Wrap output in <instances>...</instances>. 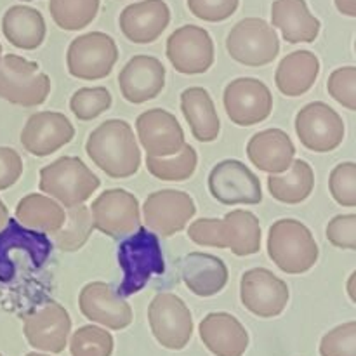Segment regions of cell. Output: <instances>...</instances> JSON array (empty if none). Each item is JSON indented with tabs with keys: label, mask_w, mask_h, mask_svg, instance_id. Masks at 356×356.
Returning <instances> with one entry per match:
<instances>
[{
	"label": "cell",
	"mask_w": 356,
	"mask_h": 356,
	"mask_svg": "<svg viewBox=\"0 0 356 356\" xmlns=\"http://www.w3.org/2000/svg\"><path fill=\"white\" fill-rule=\"evenodd\" d=\"M65 209L45 195H26L16 205V221L35 232L52 235L65 225Z\"/></svg>",
	"instance_id": "32"
},
{
	"label": "cell",
	"mask_w": 356,
	"mask_h": 356,
	"mask_svg": "<svg viewBox=\"0 0 356 356\" xmlns=\"http://www.w3.org/2000/svg\"><path fill=\"white\" fill-rule=\"evenodd\" d=\"M320 73V59L312 51H296L285 56L275 73L278 90L289 97H299L315 86Z\"/></svg>",
	"instance_id": "28"
},
{
	"label": "cell",
	"mask_w": 356,
	"mask_h": 356,
	"mask_svg": "<svg viewBox=\"0 0 356 356\" xmlns=\"http://www.w3.org/2000/svg\"><path fill=\"white\" fill-rule=\"evenodd\" d=\"M122 33L134 44H152L170 23V9L163 0H141L125 7L118 17Z\"/></svg>",
	"instance_id": "22"
},
{
	"label": "cell",
	"mask_w": 356,
	"mask_h": 356,
	"mask_svg": "<svg viewBox=\"0 0 356 356\" xmlns=\"http://www.w3.org/2000/svg\"><path fill=\"white\" fill-rule=\"evenodd\" d=\"M89 211L94 228L111 238L118 240L131 235L141 226L138 198L120 188L103 191L92 202Z\"/></svg>",
	"instance_id": "12"
},
{
	"label": "cell",
	"mask_w": 356,
	"mask_h": 356,
	"mask_svg": "<svg viewBox=\"0 0 356 356\" xmlns=\"http://www.w3.org/2000/svg\"><path fill=\"white\" fill-rule=\"evenodd\" d=\"M51 92V79L35 61L17 54L0 56V99L17 106L33 108L45 103Z\"/></svg>",
	"instance_id": "6"
},
{
	"label": "cell",
	"mask_w": 356,
	"mask_h": 356,
	"mask_svg": "<svg viewBox=\"0 0 356 356\" xmlns=\"http://www.w3.org/2000/svg\"><path fill=\"white\" fill-rule=\"evenodd\" d=\"M26 356H49V355H40V353H28Z\"/></svg>",
	"instance_id": "47"
},
{
	"label": "cell",
	"mask_w": 356,
	"mask_h": 356,
	"mask_svg": "<svg viewBox=\"0 0 356 356\" xmlns=\"http://www.w3.org/2000/svg\"><path fill=\"white\" fill-rule=\"evenodd\" d=\"M118 87L124 99L132 104L155 99L165 87V66L153 56H134L122 68Z\"/></svg>",
	"instance_id": "21"
},
{
	"label": "cell",
	"mask_w": 356,
	"mask_h": 356,
	"mask_svg": "<svg viewBox=\"0 0 356 356\" xmlns=\"http://www.w3.org/2000/svg\"><path fill=\"white\" fill-rule=\"evenodd\" d=\"M296 146L287 132L282 129H266L250 138L247 156L259 170L268 174H282L291 167Z\"/></svg>",
	"instance_id": "26"
},
{
	"label": "cell",
	"mask_w": 356,
	"mask_h": 356,
	"mask_svg": "<svg viewBox=\"0 0 356 356\" xmlns=\"http://www.w3.org/2000/svg\"><path fill=\"white\" fill-rule=\"evenodd\" d=\"M336 7L344 16L356 17V0H336Z\"/></svg>",
	"instance_id": "44"
},
{
	"label": "cell",
	"mask_w": 356,
	"mask_h": 356,
	"mask_svg": "<svg viewBox=\"0 0 356 356\" xmlns=\"http://www.w3.org/2000/svg\"><path fill=\"white\" fill-rule=\"evenodd\" d=\"M315 188V174L305 160H292L285 174H271L268 177V190L275 200L287 205L305 202Z\"/></svg>",
	"instance_id": "31"
},
{
	"label": "cell",
	"mask_w": 356,
	"mask_h": 356,
	"mask_svg": "<svg viewBox=\"0 0 356 356\" xmlns=\"http://www.w3.org/2000/svg\"><path fill=\"white\" fill-rule=\"evenodd\" d=\"M322 356H356V322H348L327 332L320 343Z\"/></svg>",
	"instance_id": "40"
},
{
	"label": "cell",
	"mask_w": 356,
	"mask_h": 356,
	"mask_svg": "<svg viewBox=\"0 0 356 356\" xmlns=\"http://www.w3.org/2000/svg\"><path fill=\"white\" fill-rule=\"evenodd\" d=\"M325 235L337 249L356 250V214H341L330 219Z\"/></svg>",
	"instance_id": "42"
},
{
	"label": "cell",
	"mask_w": 356,
	"mask_h": 356,
	"mask_svg": "<svg viewBox=\"0 0 356 356\" xmlns=\"http://www.w3.org/2000/svg\"><path fill=\"white\" fill-rule=\"evenodd\" d=\"M327 90L330 96L348 110H356V68L343 66L330 73Z\"/></svg>",
	"instance_id": "39"
},
{
	"label": "cell",
	"mask_w": 356,
	"mask_h": 356,
	"mask_svg": "<svg viewBox=\"0 0 356 356\" xmlns=\"http://www.w3.org/2000/svg\"><path fill=\"white\" fill-rule=\"evenodd\" d=\"M181 110L197 141L212 143L218 139L221 122H219L214 101L204 87L184 89L181 92Z\"/></svg>",
	"instance_id": "29"
},
{
	"label": "cell",
	"mask_w": 356,
	"mask_h": 356,
	"mask_svg": "<svg viewBox=\"0 0 356 356\" xmlns=\"http://www.w3.org/2000/svg\"><path fill=\"white\" fill-rule=\"evenodd\" d=\"M209 191L222 205H257L263 200L261 181L240 160H222L209 174Z\"/></svg>",
	"instance_id": "11"
},
{
	"label": "cell",
	"mask_w": 356,
	"mask_h": 356,
	"mask_svg": "<svg viewBox=\"0 0 356 356\" xmlns=\"http://www.w3.org/2000/svg\"><path fill=\"white\" fill-rule=\"evenodd\" d=\"M191 242L204 247L232 249L235 256H252L261 249L259 219L249 211H232L225 219H197L188 228Z\"/></svg>",
	"instance_id": "2"
},
{
	"label": "cell",
	"mask_w": 356,
	"mask_h": 356,
	"mask_svg": "<svg viewBox=\"0 0 356 356\" xmlns=\"http://www.w3.org/2000/svg\"><path fill=\"white\" fill-rule=\"evenodd\" d=\"M197 212L195 200L184 191L160 190L149 195L143 205L148 229L159 236H172L186 228Z\"/></svg>",
	"instance_id": "16"
},
{
	"label": "cell",
	"mask_w": 356,
	"mask_h": 356,
	"mask_svg": "<svg viewBox=\"0 0 356 356\" xmlns=\"http://www.w3.org/2000/svg\"><path fill=\"white\" fill-rule=\"evenodd\" d=\"M179 273L184 285L200 298H212L228 284V268L225 261L212 254H188L181 259Z\"/></svg>",
	"instance_id": "25"
},
{
	"label": "cell",
	"mask_w": 356,
	"mask_h": 356,
	"mask_svg": "<svg viewBox=\"0 0 356 356\" xmlns=\"http://www.w3.org/2000/svg\"><path fill=\"white\" fill-rule=\"evenodd\" d=\"M148 320L156 343L172 351L186 348L193 336V318L186 302L176 294L160 292L148 308Z\"/></svg>",
	"instance_id": "9"
},
{
	"label": "cell",
	"mask_w": 356,
	"mask_h": 356,
	"mask_svg": "<svg viewBox=\"0 0 356 356\" xmlns=\"http://www.w3.org/2000/svg\"><path fill=\"white\" fill-rule=\"evenodd\" d=\"M136 131L146 156L176 155L186 141L177 118L162 108L145 111L136 120Z\"/></svg>",
	"instance_id": "19"
},
{
	"label": "cell",
	"mask_w": 356,
	"mask_h": 356,
	"mask_svg": "<svg viewBox=\"0 0 356 356\" xmlns=\"http://www.w3.org/2000/svg\"><path fill=\"white\" fill-rule=\"evenodd\" d=\"M355 280H356V271H353L350 277V282H348V292H350L351 301L356 302V294H355Z\"/></svg>",
	"instance_id": "46"
},
{
	"label": "cell",
	"mask_w": 356,
	"mask_h": 356,
	"mask_svg": "<svg viewBox=\"0 0 356 356\" xmlns=\"http://www.w3.org/2000/svg\"><path fill=\"white\" fill-rule=\"evenodd\" d=\"M13 250H24L33 261L35 268L44 266L51 254L52 245L44 233L31 232L24 228L16 219L7 221V225L0 229V280L7 282L13 278L14 270L9 264V252Z\"/></svg>",
	"instance_id": "23"
},
{
	"label": "cell",
	"mask_w": 356,
	"mask_h": 356,
	"mask_svg": "<svg viewBox=\"0 0 356 356\" xmlns=\"http://www.w3.org/2000/svg\"><path fill=\"white\" fill-rule=\"evenodd\" d=\"M0 356H3V355H0Z\"/></svg>",
	"instance_id": "50"
},
{
	"label": "cell",
	"mask_w": 356,
	"mask_h": 356,
	"mask_svg": "<svg viewBox=\"0 0 356 356\" xmlns=\"http://www.w3.org/2000/svg\"><path fill=\"white\" fill-rule=\"evenodd\" d=\"M330 195L344 207H356V165L355 162L339 163L329 179Z\"/></svg>",
	"instance_id": "38"
},
{
	"label": "cell",
	"mask_w": 356,
	"mask_h": 356,
	"mask_svg": "<svg viewBox=\"0 0 356 356\" xmlns=\"http://www.w3.org/2000/svg\"><path fill=\"white\" fill-rule=\"evenodd\" d=\"M24 337L38 351L61 353L68 343L72 320L59 302H47L24 316Z\"/></svg>",
	"instance_id": "17"
},
{
	"label": "cell",
	"mask_w": 356,
	"mask_h": 356,
	"mask_svg": "<svg viewBox=\"0 0 356 356\" xmlns=\"http://www.w3.org/2000/svg\"><path fill=\"white\" fill-rule=\"evenodd\" d=\"M226 49L232 59L245 66L270 65L280 52V40L270 23L259 17L238 21L226 38Z\"/></svg>",
	"instance_id": "7"
},
{
	"label": "cell",
	"mask_w": 356,
	"mask_h": 356,
	"mask_svg": "<svg viewBox=\"0 0 356 356\" xmlns=\"http://www.w3.org/2000/svg\"><path fill=\"white\" fill-rule=\"evenodd\" d=\"M117 61V44L103 31H89L73 38L66 54L68 73L79 80L104 79Z\"/></svg>",
	"instance_id": "8"
},
{
	"label": "cell",
	"mask_w": 356,
	"mask_h": 356,
	"mask_svg": "<svg viewBox=\"0 0 356 356\" xmlns=\"http://www.w3.org/2000/svg\"><path fill=\"white\" fill-rule=\"evenodd\" d=\"M7 221H9V211H7V207L3 205L2 198H0V229L7 225Z\"/></svg>",
	"instance_id": "45"
},
{
	"label": "cell",
	"mask_w": 356,
	"mask_h": 356,
	"mask_svg": "<svg viewBox=\"0 0 356 356\" xmlns=\"http://www.w3.org/2000/svg\"><path fill=\"white\" fill-rule=\"evenodd\" d=\"M226 115L240 127L261 124L273 110V96L266 83L257 79H235L226 86L225 96Z\"/></svg>",
	"instance_id": "13"
},
{
	"label": "cell",
	"mask_w": 356,
	"mask_h": 356,
	"mask_svg": "<svg viewBox=\"0 0 356 356\" xmlns=\"http://www.w3.org/2000/svg\"><path fill=\"white\" fill-rule=\"evenodd\" d=\"M79 306L87 320L101 323L111 330L127 329L132 323L131 306L104 282L87 284L80 292Z\"/></svg>",
	"instance_id": "20"
},
{
	"label": "cell",
	"mask_w": 356,
	"mask_h": 356,
	"mask_svg": "<svg viewBox=\"0 0 356 356\" xmlns=\"http://www.w3.org/2000/svg\"><path fill=\"white\" fill-rule=\"evenodd\" d=\"M86 152L89 159L113 179L134 176L141 165V152L132 127L118 118L103 122L90 132Z\"/></svg>",
	"instance_id": "1"
},
{
	"label": "cell",
	"mask_w": 356,
	"mask_h": 356,
	"mask_svg": "<svg viewBox=\"0 0 356 356\" xmlns=\"http://www.w3.org/2000/svg\"><path fill=\"white\" fill-rule=\"evenodd\" d=\"M3 37L14 47L33 51L44 42L47 28L44 16L37 9L28 6H13L2 17Z\"/></svg>",
	"instance_id": "30"
},
{
	"label": "cell",
	"mask_w": 356,
	"mask_h": 356,
	"mask_svg": "<svg viewBox=\"0 0 356 356\" xmlns=\"http://www.w3.org/2000/svg\"><path fill=\"white\" fill-rule=\"evenodd\" d=\"M92 229V216H90L89 207L82 204L73 205V207H68L65 225L58 232L52 233V240H54V245L63 252H75L86 245Z\"/></svg>",
	"instance_id": "33"
},
{
	"label": "cell",
	"mask_w": 356,
	"mask_h": 356,
	"mask_svg": "<svg viewBox=\"0 0 356 356\" xmlns=\"http://www.w3.org/2000/svg\"><path fill=\"white\" fill-rule=\"evenodd\" d=\"M21 2H31V0H21Z\"/></svg>",
	"instance_id": "49"
},
{
	"label": "cell",
	"mask_w": 356,
	"mask_h": 356,
	"mask_svg": "<svg viewBox=\"0 0 356 356\" xmlns=\"http://www.w3.org/2000/svg\"><path fill=\"white\" fill-rule=\"evenodd\" d=\"M21 174H23V160L19 153L16 149L2 146L0 148V191L16 184Z\"/></svg>",
	"instance_id": "43"
},
{
	"label": "cell",
	"mask_w": 356,
	"mask_h": 356,
	"mask_svg": "<svg viewBox=\"0 0 356 356\" xmlns=\"http://www.w3.org/2000/svg\"><path fill=\"white\" fill-rule=\"evenodd\" d=\"M271 24L282 31V37L289 44H312L322 28L318 17L309 13L306 0H275Z\"/></svg>",
	"instance_id": "27"
},
{
	"label": "cell",
	"mask_w": 356,
	"mask_h": 356,
	"mask_svg": "<svg viewBox=\"0 0 356 356\" xmlns=\"http://www.w3.org/2000/svg\"><path fill=\"white\" fill-rule=\"evenodd\" d=\"M186 3L191 14L198 19L219 23L236 13L240 0H186Z\"/></svg>",
	"instance_id": "41"
},
{
	"label": "cell",
	"mask_w": 356,
	"mask_h": 356,
	"mask_svg": "<svg viewBox=\"0 0 356 356\" xmlns=\"http://www.w3.org/2000/svg\"><path fill=\"white\" fill-rule=\"evenodd\" d=\"M72 356H111L113 337L101 327H80L70 341Z\"/></svg>",
	"instance_id": "37"
},
{
	"label": "cell",
	"mask_w": 356,
	"mask_h": 356,
	"mask_svg": "<svg viewBox=\"0 0 356 356\" xmlns=\"http://www.w3.org/2000/svg\"><path fill=\"white\" fill-rule=\"evenodd\" d=\"M198 155L193 146L184 145L176 155L170 156H146V169L153 177L160 181H179L190 179L197 170Z\"/></svg>",
	"instance_id": "34"
},
{
	"label": "cell",
	"mask_w": 356,
	"mask_h": 356,
	"mask_svg": "<svg viewBox=\"0 0 356 356\" xmlns=\"http://www.w3.org/2000/svg\"><path fill=\"white\" fill-rule=\"evenodd\" d=\"M0 56H2V45H0Z\"/></svg>",
	"instance_id": "48"
},
{
	"label": "cell",
	"mask_w": 356,
	"mask_h": 356,
	"mask_svg": "<svg viewBox=\"0 0 356 356\" xmlns=\"http://www.w3.org/2000/svg\"><path fill=\"white\" fill-rule=\"evenodd\" d=\"M198 332L214 356H243L249 348L245 327L229 313H209L200 322Z\"/></svg>",
	"instance_id": "24"
},
{
	"label": "cell",
	"mask_w": 356,
	"mask_h": 356,
	"mask_svg": "<svg viewBox=\"0 0 356 356\" xmlns=\"http://www.w3.org/2000/svg\"><path fill=\"white\" fill-rule=\"evenodd\" d=\"M99 186V177L76 156H61L40 169V191L54 197L66 209L87 202Z\"/></svg>",
	"instance_id": "5"
},
{
	"label": "cell",
	"mask_w": 356,
	"mask_h": 356,
	"mask_svg": "<svg viewBox=\"0 0 356 356\" xmlns=\"http://www.w3.org/2000/svg\"><path fill=\"white\" fill-rule=\"evenodd\" d=\"M111 94L104 87H83L70 99V110L79 120L89 122L111 108Z\"/></svg>",
	"instance_id": "36"
},
{
	"label": "cell",
	"mask_w": 356,
	"mask_h": 356,
	"mask_svg": "<svg viewBox=\"0 0 356 356\" xmlns=\"http://www.w3.org/2000/svg\"><path fill=\"white\" fill-rule=\"evenodd\" d=\"M49 10L61 30L76 31L96 19L99 0H51Z\"/></svg>",
	"instance_id": "35"
},
{
	"label": "cell",
	"mask_w": 356,
	"mask_h": 356,
	"mask_svg": "<svg viewBox=\"0 0 356 356\" xmlns=\"http://www.w3.org/2000/svg\"><path fill=\"white\" fill-rule=\"evenodd\" d=\"M318 245L308 226L296 219H278L268 233V256L287 275H301L318 261Z\"/></svg>",
	"instance_id": "4"
},
{
	"label": "cell",
	"mask_w": 356,
	"mask_h": 356,
	"mask_svg": "<svg viewBox=\"0 0 356 356\" xmlns=\"http://www.w3.org/2000/svg\"><path fill=\"white\" fill-rule=\"evenodd\" d=\"M287 284L275 277L266 268H252L245 271L240 280V299L252 315L259 318H275L287 308Z\"/></svg>",
	"instance_id": "15"
},
{
	"label": "cell",
	"mask_w": 356,
	"mask_h": 356,
	"mask_svg": "<svg viewBox=\"0 0 356 356\" xmlns=\"http://www.w3.org/2000/svg\"><path fill=\"white\" fill-rule=\"evenodd\" d=\"M296 132L306 149L329 153L344 139V122L341 115L327 103H308L296 115Z\"/></svg>",
	"instance_id": "10"
},
{
	"label": "cell",
	"mask_w": 356,
	"mask_h": 356,
	"mask_svg": "<svg viewBox=\"0 0 356 356\" xmlns=\"http://www.w3.org/2000/svg\"><path fill=\"white\" fill-rule=\"evenodd\" d=\"M167 58L183 75H202L214 65V42L207 30L184 24L167 38Z\"/></svg>",
	"instance_id": "14"
},
{
	"label": "cell",
	"mask_w": 356,
	"mask_h": 356,
	"mask_svg": "<svg viewBox=\"0 0 356 356\" xmlns=\"http://www.w3.org/2000/svg\"><path fill=\"white\" fill-rule=\"evenodd\" d=\"M75 138L72 122L58 111H37L21 131V145L30 155L47 156Z\"/></svg>",
	"instance_id": "18"
},
{
	"label": "cell",
	"mask_w": 356,
	"mask_h": 356,
	"mask_svg": "<svg viewBox=\"0 0 356 356\" xmlns=\"http://www.w3.org/2000/svg\"><path fill=\"white\" fill-rule=\"evenodd\" d=\"M118 266L124 271V280L117 294L125 299L141 292L153 277L165 271L159 235L139 226L134 235L118 245Z\"/></svg>",
	"instance_id": "3"
}]
</instances>
